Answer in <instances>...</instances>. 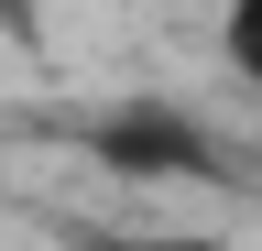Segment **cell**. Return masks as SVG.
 Instances as JSON below:
<instances>
[{
    "label": "cell",
    "instance_id": "4",
    "mask_svg": "<svg viewBox=\"0 0 262 251\" xmlns=\"http://www.w3.org/2000/svg\"><path fill=\"white\" fill-rule=\"evenodd\" d=\"M0 33H11V44H33V33H44V0H0Z\"/></svg>",
    "mask_w": 262,
    "mask_h": 251
},
{
    "label": "cell",
    "instance_id": "1",
    "mask_svg": "<svg viewBox=\"0 0 262 251\" xmlns=\"http://www.w3.org/2000/svg\"><path fill=\"white\" fill-rule=\"evenodd\" d=\"M88 153L110 175H208L219 153H208V131H196L186 109H153V99H131V109H110L88 131Z\"/></svg>",
    "mask_w": 262,
    "mask_h": 251
},
{
    "label": "cell",
    "instance_id": "2",
    "mask_svg": "<svg viewBox=\"0 0 262 251\" xmlns=\"http://www.w3.org/2000/svg\"><path fill=\"white\" fill-rule=\"evenodd\" d=\"M219 55L262 87V0H229V22H219Z\"/></svg>",
    "mask_w": 262,
    "mask_h": 251
},
{
    "label": "cell",
    "instance_id": "3",
    "mask_svg": "<svg viewBox=\"0 0 262 251\" xmlns=\"http://www.w3.org/2000/svg\"><path fill=\"white\" fill-rule=\"evenodd\" d=\"M98 251H219L208 230H131V240H98Z\"/></svg>",
    "mask_w": 262,
    "mask_h": 251
}]
</instances>
